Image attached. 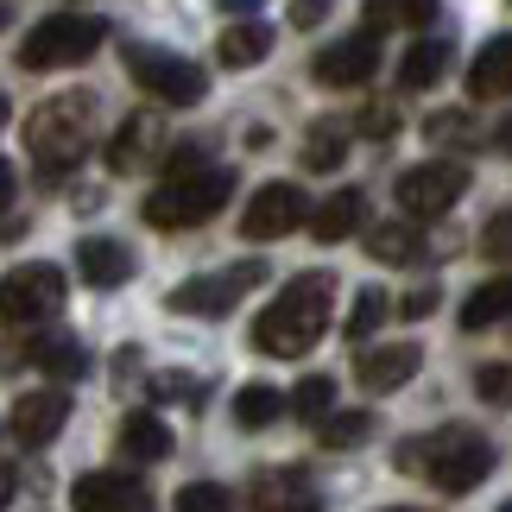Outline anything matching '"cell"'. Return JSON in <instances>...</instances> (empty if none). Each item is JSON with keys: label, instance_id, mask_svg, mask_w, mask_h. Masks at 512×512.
I'll list each match as a JSON object with an SVG mask.
<instances>
[{"label": "cell", "instance_id": "6da1fadb", "mask_svg": "<svg viewBox=\"0 0 512 512\" xmlns=\"http://www.w3.org/2000/svg\"><path fill=\"white\" fill-rule=\"evenodd\" d=\"M329 304H336V279H329V272H298V279L253 317V348L279 354V361H298V354H310L323 342Z\"/></svg>", "mask_w": 512, "mask_h": 512}, {"label": "cell", "instance_id": "7a4b0ae2", "mask_svg": "<svg viewBox=\"0 0 512 512\" xmlns=\"http://www.w3.org/2000/svg\"><path fill=\"white\" fill-rule=\"evenodd\" d=\"M89 133H95V95L89 89H70V95H51L45 108L26 114V152L45 177H64L76 159L89 152Z\"/></svg>", "mask_w": 512, "mask_h": 512}, {"label": "cell", "instance_id": "3957f363", "mask_svg": "<svg viewBox=\"0 0 512 512\" xmlns=\"http://www.w3.org/2000/svg\"><path fill=\"white\" fill-rule=\"evenodd\" d=\"M228 196H234V171H222V165L177 171L146 196V222L165 228V234L171 228H203V222H215V215L228 209Z\"/></svg>", "mask_w": 512, "mask_h": 512}, {"label": "cell", "instance_id": "277c9868", "mask_svg": "<svg viewBox=\"0 0 512 512\" xmlns=\"http://www.w3.org/2000/svg\"><path fill=\"white\" fill-rule=\"evenodd\" d=\"M108 26L95 13H51L38 19L26 32V45H19V70H64V64H83V57L102 51Z\"/></svg>", "mask_w": 512, "mask_h": 512}, {"label": "cell", "instance_id": "5b68a950", "mask_svg": "<svg viewBox=\"0 0 512 512\" xmlns=\"http://www.w3.org/2000/svg\"><path fill=\"white\" fill-rule=\"evenodd\" d=\"M487 468H494V443L475 437V430H462V424L437 430L430 449H424V481L443 487V494H468V487H481Z\"/></svg>", "mask_w": 512, "mask_h": 512}, {"label": "cell", "instance_id": "8992f818", "mask_svg": "<svg viewBox=\"0 0 512 512\" xmlns=\"http://www.w3.org/2000/svg\"><path fill=\"white\" fill-rule=\"evenodd\" d=\"M64 298H70L64 266H51V260L13 266L7 279H0V323H7V329L45 323V317H57V310H64Z\"/></svg>", "mask_w": 512, "mask_h": 512}, {"label": "cell", "instance_id": "52a82bcc", "mask_svg": "<svg viewBox=\"0 0 512 512\" xmlns=\"http://www.w3.org/2000/svg\"><path fill=\"white\" fill-rule=\"evenodd\" d=\"M121 57H127L133 83L152 89V95H159V102H171V108H196V102L209 95L203 64H190V57H177V51H159V45H127Z\"/></svg>", "mask_w": 512, "mask_h": 512}, {"label": "cell", "instance_id": "ba28073f", "mask_svg": "<svg viewBox=\"0 0 512 512\" xmlns=\"http://www.w3.org/2000/svg\"><path fill=\"white\" fill-rule=\"evenodd\" d=\"M392 196H399V209L411 215V222H430V215H449L468 196V165L456 159H430V165H411L399 184H392Z\"/></svg>", "mask_w": 512, "mask_h": 512}, {"label": "cell", "instance_id": "9c48e42d", "mask_svg": "<svg viewBox=\"0 0 512 512\" xmlns=\"http://www.w3.org/2000/svg\"><path fill=\"white\" fill-rule=\"evenodd\" d=\"M253 285H266V266L260 260H241V266H228V272H203V279L177 285L171 298H165V310H184V317H228Z\"/></svg>", "mask_w": 512, "mask_h": 512}, {"label": "cell", "instance_id": "30bf717a", "mask_svg": "<svg viewBox=\"0 0 512 512\" xmlns=\"http://www.w3.org/2000/svg\"><path fill=\"white\" fill-rule=\"evenodd\" d=\"M310 222V196L298 184H266L253 190V203L241 215V234L247 241H285V234H298Z\"/></svg>", "mask_w": 512, "mask_h": 512}, {"label": "cell", "instance_id": "8fae6325", "mask_svg": "<svg viewBox=\"0 0 512 512\" xmlns=\"http://www.w3.org/2000/svg\"><path fill=\"white\" fill-rule=\"evenodd\" d=\"M373 70H380V38L373 32L336 38V45L317 51V64H310V76H317L323 89H361V83H373Z\"/></svg>", "mask_w": 512, "mask_h": 512}, {"label": "cell", "instance_id": "7c38bea8", "mask_svg": "<svg viewBox=\"0 0 512 512\" xmlns=\"http://www.w3.org/2000/svg\"><path fill=\"white\" fill-rule=\"evenodd\" d=\"M424 367L418 342H380V348H361L354 354V380H361L367 392H399L411 386V373Z\"/></svg>", "mask_w": 512, "mask_h": 512}, {"label": "cell", "instance_id": "4fadbf2b", "mask_svg": "<svg viewBox=\"0 0 512 512\" xmlns=\"http://www.w3.org/2000/svg\"><path fill=\"white\" fill-rule=\"evenodd\" d=\"M64 418H70V392H64V386L19 392V405H13V437L26 443V449H45L57 430H64Z\"/></svg>", "mask_w": 512, "mask_h": 512}, {"label": "cell", "instance_id": "5bb4252c", "mask_svg": "<svg viewBox=\"0 0 512 512\" xmlns=\"http://www.w3.org/2000/svg\"><path fill=\"white\" fill-rule=\"evenodd\" d=\"M76 272H83V285L114 291L133 279V253L121 241H108V234H89V241H76Z\"/></svg>", "mask_w": 512, "mask_h": 512}, {"label": "cell", "instance_id": "9a60e30c", "mask_svg": "<svg viewBox=\"0 0 512 512\" xmlns=\"http://www.w3.org/2000/svg\"><path fill=\"white\" fill-rule=\"evenodd\" d=\"M165 146V127L152 114H127V127L108 140V171H146Z\"/></svg>", "mask_w": 512, "mask_h": 512}, {"label": "cell", "instance_id": "2e32d148", "mask_svg": "<svg viewBox=\"0 0 512 512\" xmlns=\"http://www.w3.org/2000/svg\"><path fill=\"white\" fill-rule=\"evenodd\" d=\"M506 89H512V38L500 32V38H487L481 57L468 64V95H475V102H500Z\"/></svg>", "mask_w": 512, "mask_h": 512}, {"label": "cell", "instance_id": "e0dca14e", "mask_svg": "<svg viewBox=\"0 0 512 512\" xmlns=\"http://www.w3.org/2000/svg\"><path fill=\"white\" fill-rule=\"evenodd\" d=\"M361 222H367V196L361 190H336L317 215H310V234H317L323 247H336L348 234H361Z\"/></svg>", "mask_w": 512, "mask_h": 512}, {"label": "cell", "instance_id": "ac0fdd59", "mask_svg": "<svg viewBox=\"0 0 512 512\" xmlns=\"http://www.w3.org/2000/svg\"><path fill=\"white\" fill-rule=\"evenodd\" d=\"M133 500V481L127 475H114V468H95V475H83L70 487V506L76 512H127Z\"/></svg>", "mask_w": 512, "mask_h": 512}, {"label": "cell", "instance_id": "d6986e66", "mask_svg": "<svg viewBox=\"0 0 512 512\" xmlns=\"http://www.w3.org/2000/svg\"><path fill=\"white\" fill-rule=\"evenodd\" d=\"M114 443H121V456H127V462H159L165 449H171V430L152 418V411H133V418H121Z\"/></svg>", "mask_w": 512, "mask_h": 512}, {"label": "cell", "instance_id": "ffe728a7", "mask_svg": "<svg viewBox=\"0 0 512 512\" xmlns=\"http://www.w3.org/2000/svg\"><path fill=\"white\" fill-rule=\"evenodd\" d=\"M266 51H272V26H260V19H241V26H228L215 38V57H222L228 70H253Z\"/></svg>", "mask_w": 512, "mask_h": 512}, {"label": "cell", "instance_id": "44dd1931", "mask_svg": "<svg viewBox=\"0 0 512 512\" xmlns=\"http://www.w3.org/2000/svg\"><path fill=\"white\" fill-rule=\"evenodd\" d=\"M443 0H367V32H424Z\"/></svg>", "mask_w": 512, "mask_h": 512}, {"label": "cell", "instance_id": "7402d4cb", "mask_svg": "<svg viewBox=\"0 0 512 512\" xmlns=\"http://www.w3.org/2000/svg\"><path fill=\"white\" fill-rule=\"evenodd\" d=\"M367 253L380 266H411L424 253V234L411 222H380V228H367Z\"/></svg>", "mask_w": 512, "mask_h": 512}, {"label": "cell", "instance_id": "603a6c76", "mask_svg": "<svg viewBox=\"0 0 512 512\" xmlns=\"http://www.w3.org/2000/svg\"><path fill=\"white\" fill-rule=\"evenodd\" d=\"M443 70H449V45L443 38H418V45L405 51V64H399V83L405 89H430V83H443Z\"/></svg>", "mask_w": 512, "mask_h": 512}, {"label": "cell", "instance_id": "cb8c5ba5", "mask_svg": "<svg viewBox=\"0 0 512 512\" xmlns=\"http://www.w3.org/2000/svg\"><path fill=\"white\" fill-rule=\"evenodd\" d=\"M253 506L260 512H317V494H304V475H266Z\"/></svg>", "mask_w": 512, "mask_h": 512}, {"label": "cell", "instance_id": "d4e9b609", "mask_svg": "<svg viewBox=\"0 0 512 512\" xmlns=\"http://www.w3.org/2000/svg\"><path fill=\"white\" fill-rule=\"evenodd\" d=\"M279 411H285L279 386H241V392H234V424H241V430H266V424H279Z\"/></svg>", "mask_w": 512, "mask_h": 512}, {"label": "cell", "instance_id": "484cf974", "mask_svg": "<svg viewBox=\"0 0 512 512\" xmlns=\"http://www.w3.org/2000/svg\"><path fill=\"white\" fill-rule=\"evenodd\" d=\"M506 310H512V285L494 279V285H481L475 298L462 304V329L475 336V329H487V323H506Z\"/></svg>", "mask_w": 512, "mask_h": 512}, {"label": "cell", "instance_id": "4316f807", "mask_svg": "<svg viewBox=\"0 0 512 512\" xmlns=\"http://www.w3.org/2000/svg\"><path fill=\"white\" fill-rule=\"evenodd\" d=\"M32 361L45 367L51 380H83V373H89L83 342H32Z\"/></svg>", "mask_w": 512, "mask_h": 512}, {"label": "cell", "instance_id": "83f0119b", "mask_svg": "<svg viewBox=\"0 0 512 512\" xmlns=\"http://www.w3.org/2000/svg\"><path fill=\"white\" fill-rule=\"evenodd\" d=\"M342 159H348V133L317 121V127H310V140H304V171H336Z\"/></svg>", "mask_w": 512, "mask_h": 512}, {"label": "cell", "instance_id": "f1b7e54d", "mask_svg": "<svg viewBox=\"0 0 512 512\" xmlns=\"http://www.w3.org/2000/svg\"><path fill=\"white\" fill-rule=\"evenodd\" d=\"M291 411H298L304 424H323L329 411H336V380H329V373H310V380H298V392H291Z\"/></svg>", "mask_w": 512, "mask_h": 512}, {"label": "cell", "instance_id": "f546056e", "mask_svg": "<svg viewBox=\"0 0 512 512\" xmlns=\"http://www.w3.org/2000/svg\"><path fill=\"white\" fill-rule=\"evenodd\" d=\"M424 133L437 146H481V121H475V114H462V108H437L424 121Z\"/></svg>", "mask_w": 512, "mask_h": 512}, {"label": "cell", "instance_id": "4dcf8cb0", "mask_svg": "<svg viewBox=\"0 0 512 512\" xmlns=\"http://www.w3.org/2000/svg\"><path fill=\"white\" fill-rule=\"evenodd\" d=\"M386 317H392L386 291H380V285H367L361 298H354V310H348V336H354V342H367V336H373V329H380Z\"/></svg>", "mask_w": 512, "mask_h": 512}, {"label": "cell", "instance_id": "1f68e13d", "mask_svg": "<svg viewBox=\"0 0 512 512\" xmlns=\"http://www.w3.org/2000/svg\"><path fill=\"white\" fill-rule=\"evenodd\" d=\"M367 437H373L367 411H329V418H323V443L329 449H354V443H367Z\"/></svg>", "mask_w": 512, "mask_h": 512}, {"label": "cell", "instance_id": "d6a6232c", "mask_svg": "<svg viewBox=\"0 0 512 512\" xmlns=\"http://www.w3.org/2000/svg\"><path fill=\"white\" fill-rule=\"evenodd\" d=\"M177 512H228V487H215V481L177 487Z\"/></svg>", "mask_w": 512, "mask_h": 512}, {"label": "cell", "instance_id": "836d02e7", "mask_svg": "<svg viewBox=\"0 0 512 512\" xmlns=\"http://www.w3.org/2000/svg\"><path fill=\"white\" fill-rule=\"evenodd\" d=\"M481 247H487V260H506V247H512V215L494 209L487 215V234H481Z\"/></svg>", "mask_w": 512, "mask_h": 512}, {"label": "cell", "instance_id": "e575fe53", "mask_svg": "<svg viewBox=\"0 0 512 512\" xmlns=\"http://www.w3.org/2000/svg\"><path fill=\"white\" fill-rule=\"evenodd\" d=\"M506 380H512L506 361H494V367H481V373H475V392H481L487 405H506Z\"/></svg>", "mask_w": 512, "mask_h": 512}, {"label": "cell", "instance_id": "d590c367", "mask_svg": "<svg viewBox=\"0 0 512 512\" xmlns=\"http://www.w3.org/2000/svg\"><path fill=\"white\" fill-rule=\"evenodd\" d=\"M329 7H336V0H291V26H298V32L323 26V19H329Z\"/></svg>", "mask_w": 512, "mask_h": 512}, {"label": "cell", "instance_id": "8d00e7d4", "mask_svg": "<svg viewBox=\"0 0 512 512\" xmlns=\"http://www.w3.org/2000/svg\"><path fill=\"white\" fill-rule=\"evenodd\" d=\"M392 127H399V114H392V108H367L361 114V133H367V140H392Z\"/></svg>", "mask_w": 512, "mask_h": 512}, {"label": "cell", "instance_id": "74e56055", "mask_svg": "<svg viewBox=\"0 0 512 512\" xmlns=\"http://www.w3.org/2000/svg\"><path fill=\"white\" fill-rule=\"evenodd\" d=\"M437 304H443V291H437V285H418V291L405 298V317H430Z\"/></svg>", "mask_w": 512, "mask_h": 512}, {"label": "cell", "instance_id": "f35d334b", "mask_svg": "<svg viewBox=\"0 0 512 512\" xmlns=\"http://www.w3.org/2000/svg\"><path fill=\"white\" fill-rule=\"evenodd\" d=\"M177 392H190V380H177V373H159V380H152V399H177Z\"/></svg>", "mask_w": 512, "mask_h": 512}, {"label": "cell", "instance_id": "ab89813d", "mask_svg": "<svg viewBox=\"0 0 512 512\" xmlns=\"http://www.w3.org/2000/svg\"><path fill=\"white\" fill-rule=\"evenodd\" d=\"M13 190H19V171H13L7 159H0V209H7V203H13Z\"/></svg>", "mask_w": 512, "mask_h": 512}, {"label": "cell", "instance_id": "60d3db41", "mask_svg": "<svg viewBox=\"0 0 512 512\" xmlns=\"http://www.w3.org/2000/svg\"><path fill=\"white\" fill-rule=\"evenodd\" d=\"M215 7H222V13H241V19H247V13H260L266 0H215Z\"/></svg>", "mask_w": 512, "mask_h": 512}, {"label": "cell", "instance_id": "b9f144b4", "mask_svg": "<svg viewBox=\"0 0 512 512\" xmlns=\"http://www.w3.org/2000/svg\"><path fill=\"white\" fill-rule=\"evenodd\" d=\"M13 487H19V481H13V468H0V512L13 506Z\"/></svg>", "mask_w": 512, "mask_h": 512}, {"label": "cell", "instance_id": "7bdbcfd3", "mask_svg": "<svg viewBox=\"0 0 512 512\" xmlns=\"http://www.w3.org/2000/svg\"><path fill=\"white\" fill-rule=\"evenodd\" d=\"M13 26V7H0V32H7Z\"/></svg>", "mask_w": 512, "mask_h": 512}, {"label": "cell", "instance_id": "ee69618b", "mask_svg": "<svg viewBox=\"0 0 512 512\" xmlns=\"http://www.w3.org/2000/svg\"><path fill=\"white\" fill-rule=\"evenodd\" d=\"M0 127H7V95H0Z\"/></svg>", "mask_w": 512, "mask_h": 512}, {"label": "cell", "instance_id": "f6af8a7d", "mask_svg": "<svg viewBox=\"0 0 512 512\" xmlns=\"http://www.w3.org/2000/svg\"><path fill=\"white\" fill-rule=\"evenodd\" d=\"M500 512H506V506H500Z\"/></svg>", "mask_w": 512, "mask_h": 512}]
</instances>
